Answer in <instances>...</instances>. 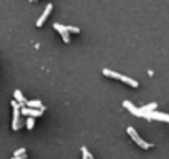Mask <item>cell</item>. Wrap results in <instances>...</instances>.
<instances>
[{"label": "cell", "instance_id": "1", "mask_svg": "<svg viewBox=\"0 0 169 159\" xmlns=\"http://www.w3.org/2000/svg\"><path fill=\"white\" fill-rule=\"evenodd\" d=\"M10 104H12V109H13V118H12V129H13V131H18V129L23 126V119L20 118V116H22V113H20L22 104L17 101V99H13Z\"/></svg>", "mask_w": 169, "mask_h": 159}, {"label": "cell", "instance_id": "2", "mask_svg": "<svg viewBox=\"0 0 169 159\" xmlns=\"http://www.w3.org/2000/svg\"><path fill=\"white\" fill-rule=\"evenodd\" d=\"M103 75H104V76H109V78H114V80L123 81L124 85H129L131 88H138V86H139V83H138L136 80L129 78V76H124V75H121V73L111 72V70H108V68H104V70H103Z\"/></svg>", "mask_w": 169, "mask_h": 159}, {"label": "cell", "instance_id": "3", "mask_svg": "<svg viewBox=\"0 0 169 159\" xmlns=\"http://www.w3.org/2000/svg\"><path fill=\"white\" fill-rule=\"evenodd\" d=\"M126 133L129 134V138L135 141L139 148H143V149H151V148H153V144H151V143H146V141H144V139L138 134V131H136L133 126H128V128H126Z\"/></svg>", "mask_w": 169, "mask_h": 159}, {"label": "cell", "instance_id": "4", "mask_svg": "<svg viewBox=\"0 0 169 159\" xmlns=\"http://www.w3.org/2000/svg\"><path fill=\"white\" fill-rule=\"evenodd\" d=\"M143 116L146 118V119H158V121H164V123H169V114L166 113H158V111H146V113H143Z\"/></svg>", "mask_w": 169, "mask_h": 159}, {"label": "cell", "instance_id": "5", "mask_svg": "<svg viewBox=\"0 0 169 159\" xmlns=\"http://www.w3.org/2000/svg\"><path fill=\"white\" fill-rule=\"evenodd\" d=\"M20 113L23 116H33V118H38L43 114V109H37V108H30V106H22L20 108Z\"/></svg>", "mask_w": 169, "mask_h": 159}, {"label": "cell", "instance_id": "6", "mask_svg": "<svg viewBox=\"0 0 169 159\" xmlns=\"http://www.w3.org/2000/svg\"><path fill=\"white\" fill-rule=\"evenodd\" d=\"M51 10H53V3L50 2V3H48V5H46V7H45L43 13H42V15L38 17V20H37V27H43L45 20L48 19V17H50V13H51Z\"/></svg>", "mask_w": 169, "mask_h": 159}, {"label": "cell", "instance_id": "7", "mask_svg": "<svg viewBox=\"0 0 169 159\" xmlns=\"http://www.w3.org/2000/svg\"><path fill=\"white\" fill-rule=\"evenodd\" d=\"M53 28L61 35V38H63V42L65 43H70V35H68V30H66V27L65 25H61V23H53Z\"/></svg>", "mask_w": 169, "mask_h": 159}, {"label": "cell", "instance_id": "8", "mask_svg": "<svg viewBox=\"0 0 169 159\" xmlns=\"http://www.w3.org/2000/svg\"><path fill=\"white\" fill-rule=\"evenodd\" d=\"M123 106L129 111L131 114H135V116H139V118H143V111H141V108H136L135 104H133L131 101H128V99H124L123 101Z\"/></svg>", "mask_w": 169, "mask_h": 159}, {"label": "cell", "instance_id": "9", "mask_svg": "<svg viewBox=\"0 0 169 159\" xmlns=\"http://www.w3.org/2000/svg\"><path fill=\"white\" fill-rule=\"evenodd\" d=\"M13 98H15L22 106H27V99H25V96H23V93H22L20 90H15V91H13Z\"/></svg>", "mask_w": 169, "mask_h": 159}, {"label": "cell", "instance_id": "10", "mask_svg": "<svg viewBox=\"0 0 169 159\" xmlns=\"http://www.w3.org/2000/svg\"><path fill=\"white\" fill-rule=\"evenodd\" d=\"M27 106H30V108H37V109H43V111H45L43 103L38 101V99H32V101H27Z\"/></svg>", "mask_w": 169, "mask_h": 159}, {"label": "cell", "instance_id": "11", "mask_svg": "<svg viewBox=\"0 0 169 159\" xmlns=\"http://www.w3.org/2000/svg\"><path fill=\"white\" fill-rule=\"evenodd\" d=\"M154 109H158V103H149L146 106H141L143 113H146V111H154Z\"/></svg>", "mask_w": 169, "mask_h": 159}, {"label": "cell", "instance_id": "12", "mask_svg": "<svg viewBox=\"0 0 169 159\" xmlns=\"http://www.w3.org/2000/svg\"><path fill=\"white\" fill-rule=\"evenodd\" d=\"M25 126H27V129H33V126H35V118L33 116H27Z\"/></svg>", "mask_w": 169, "mask_h": 159}, {"label": "cell", "instance_id": "13", "mask_svg": "<svg viewBox=\"0 0 169 159\" xmlns=\"http://www.w3.org/2000/svg\"><path fill=\"white\" fill-rule=\"evenodd\" d=\"M81 154H83V159H93V154H91V152L85 148V146L81 148Z\"/></svg>", "mask_w": 169, "mask_h": 159}, {"label": "cell", "instance_id": "14", "mask_svg": "<svg viewBox=\"0 0 169 159\" xmlns=\"http://www.w3.org/2000/svg\"><path fill=\"white\" fill-rule=\"evenodd\" d=\"M68 33H80V28L78 27H66Z\"/></svg>", "mask_w": 169, "mask_h": 159}, {"label": "cell", "instance_id": "15", "mask_svg": "<svg viewBox=\"0 0 169 159\" xmlns=\"http://www.w3.org/2000/svg\"><path fill=\"white\" fill-rule=\"evenodd\" d=\"M22 154H27V151H25V148H18L15 152H13V156H22Z\"/></svg>", "mask_w": 169, "mask_h": 159}, {"label": "cell", "instance_id": "16", "mask_svg": "<svg viewBox=\"0 0 169 159\" xmlns=\"http://www.w3.org/2000/svg\"><path fill=\"white\" fill-rule=\"evenodd\" d=\"M12 159H27V154H22V156H13Z\"/></svg>", "mask_w": 169, "mask_h": 159}, {"label": "cell", "instance_id": "17", "mask_svg": "<svg viewBox=\"0 0 169 159\" xmlns=\"http://www.w3.org/2000/svg\"><path fill=\"white\" fill-rule=\"evenodd\" d=\"M30 2H37V0H30Z\"/></svg>", "mask_w": 169, "mask_h": 159}]
</instances>
